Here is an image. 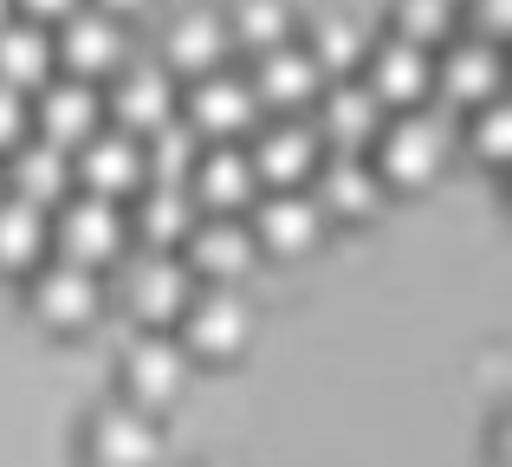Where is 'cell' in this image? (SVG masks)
I'll return each mask as SVG.
<instances>
[{
    "instance_id": "cell-28",
    "label": "cell",
    "mask_w": 512,
    "mask_h": 467,
    "mask_svg": "<svg viewBox=\"0 0 512 467\" xmlns=\"http://www.w3.org/2000/svg\"><path fill=\"white\" fill-rule=\"evenodd\" d=\"M195 156H201V137H195V124L175 111L169 124H156L150 137H143V182H182L188 189Z\"/></svg>"
},
{
    "instance_id": "cell-22",
    "label": "cell",
    "mask_w": 512,
    "mask_h": 467,
    "mask_svg": "<svg viewBox=\"0 0 512 467\" xmlns=\"http://www.w3.org/2000/svg\"><path fill=\"white\" fill-rule=\"evenodd\" d=\"M247 85H253V98H260V104H279V111L292 117L299 104H312L318 91H325V72L312 65V52H305V46H292V39H286V46H273V52L253 59Z\"/></svg>"
},
{
    "instance_id": "cell-37",
    "label": "cell",
    "mask_w": 512,
    "mask_h": 467,
    "mask_svg": "<svg viewBox=\"0 0 512 467\" xmlns=\"http://www.w3.org/2000/svg\"><path fill=\"white\" fill-rule=\"evenodd\" d=\"M0 195H7V169H0Z\"/></svg>"
},
{
    "instance_id": "cell-16",
    "label": "cell",
    "mask_w": 512,
    "mask_h": 467,
    "mask_svg": "<svg viewBox=\"0 0 512 467\" xmlns=\"http://www.w3.org/2000/svg\"><path fill=\"white\" fill-rule=\"evenodd\" d=\"M98 305H104L98 273L65 266V260L33 266V312H39V325H52V331H85L91 318H98Z\"/></svg>"
},
{
    "instance_id": "cell-6",
    "label": "cell",
    "mask_w": 512,
    "mask_h": 467,
    "mask_svg": "<svg viewBox=\"0 0 512 467\" xmlns=\"http://www.w3.org/2000/svg\"><path fill=\"white\" fill-rule=\"evenodd\" d=\"M370 98L383 104V111H415V104L435 91V52L428 46H415V39H402V33H389V39H370Z\"/></svg>"
},
{
    "instance_id": "cell-3",
    "label": "cell",
    "mask_w": 512,
    "mask_h": 467,
    "mask_svg": "<svg viewBox=\"0 0 512 467\" xmlns=\"http://www.w3.org/2000/svg\"><path fill=\"white\" fill-rule=\"evenodd\" d=\"M188 292H195V273H188L175 253H156V247H143L137 260H124V279H117V299H124V312L143 318L150 331H163V325H175V318H182Z\"/></svg>"
},
{
    "instance_id": "cell-13",
    "label": "cell",
    "mask_w": 512,
    "mask_h": 467,
    "mask_svg": "<svg viewBox=\"0 0 512 467\" xmlns=\"http://www.w3.org/2000/svg\"><path fill=\"white\" fill-rule=\"evenodd\" d=\"M26 117L39 124V137H46V143L78 150V143L98 130L104 98H98V85H91V78H46V85H39V98L26 104Z\"/></svg>"
},
{
    "instance_id": "cell-24",
    "label": "cell",
    "mask_w": 512,
    "mask_h": 467,
    "mask_svg": "<svg viewBox=\"0 0 512 467\" xmlns=\"http://www.w3.org/2000/svg\"><path fill=\"white\" fill-rule=\"evenodd\" d=\"M195 221H201V208H195V195H188L182 182H150L130 228L143 234V247L169 253V247H182V240H188V228H195Z\"/></svg>"
},
{
    "instance_id": "cell-23",
    "label": "cell",
    "mask_w": 512,
    "mask_h": 467,
    "mask_svg": "<svg viewBox=\"0 0 512 467\" xmlns=\"http://www.w3.org/2000/svg\"><path fill=\"white\" fill-rule=\"evenodd\" d=\"M435 91L448 104H493V91H500V52H493V39H454L435 59Z\"/></svg>"
},
{
    "instance_id": "cell-27",
    "label": "cell",
    "mask_w": 512,
    "mask_h": 467,
    "mask_svg": "<svg viewBox=\"0 0 512 467\" xmlns=\"http://www.w3.org/2000/svg\"><path fill=\"white\" fill-rule=\"evenodd\" d=\"M46 260V208L20 202V195H0V266L7 273H33Z\"/></svg>"
},
{
    "instance_id": "cell-11",
    "label": "cell",
    "mask_w": 512,
    "mask_h": 467,
    "mask_svg": "<svg viewBox=\"0 0 512 467\" xmlns=\"http://www.w3.org/2000/svg\"><path fill=\"white\" fill-rule=\"evenodd\" d=\"M318 143H331V150H344V156H363L376 143V130H383V104L370 98V85H357V78H331L325 91H318Z\"/></svg>"
},
{
    "instance_id": "cell-31",
    "label": "cell",
    "mask_w": 512,
    "mask_h": 467,
    "mask_svg": "<svg viewBox=\"0 0 512 467\" xmlns=\"http://www.w3.org/2000/svg\"><path fill=\"white\" fill-rule=\"evenodd\" d=\"M474 150H480V163H506V104H480Z\"/></svg>"
},
{
    "instance_id": "cell-20",
    "label": "cell",
    "mask_w": 512,
    "mask_h": 467,
    "mask_svg": "<svg viewBox=\"0 0 512 467\" xmlns=\"http://www.w3.org/2000/svg\"><path fill=\"white\" fill-rule=\"evenodd\" d=\"M221 59H227V26H221V13H208V7H182L175 20L163 26V72H188V78H201V72H221Z\"/></svg>"
},
{
    "instance_id": "cell-26",
    "label": "cell",
    "mask_w": 512,
    "mask_h": 467,
    "mask_svg": "<svg viewBox=\"0 0 512 467\" xmlns=\"http://www.w3.org/2000/svg\"><path fill=\"white\" fill-rule=\"evenodd\" d=\"M227 52H273L292 39V7L286 0H234V13H227Z\"/></svg>"
},
{
    "instance_id": "cell-9",
    "label": "cell",
    "mask_w": 512,
    "mask_h": 467,
    "mask_svg": "<svg viewBox=\"0 0 512 467\" xmlns=\"http://www.w3.org/2000/svg\"><path fill=\"white\" fill-rule=\"evenodd\" d=\"M253 260H260V247H253V228L240 215H208L182 240V266L201 273L208 286H240L253 273Z\"/></svg>"
},
{
    "instance_id": "cell-34",
    "label": "cell",
    "mask_w": 512,
    "mask_h": 467,
    "mask_svg": "<svg viewBox=\"0 0 512 467\" xmlns=\"http://www.w3.org/2000/svg\"><path fill=\"white\" fill-rule=\"evenodd\" d=\"M13 7H20V20H39V26H46V20H65L72 7H85V0H13Z\"/></svg>"
},
{
    "instance_id": "cell-33",
    "label": "cell",
    "mask_w": 512,
    "mask_h": 467,
    "mask_svg": "<svg viewBox=\"0 0 512 467\" xmlns=\"http://www.w3.org/2000/svg\"><path fill=\"white\" fill-rule=\"evenodd\" d=\"M467 13L480 20V39H493V33H506V20H512V0H467Z\"/></svg>"
},
{
    "instance_id": "cell-8",
    "label": "cell",
    "mask_w": 512,
    "mask_h": 467,
    "mask_svg": "<svg viewBox=\"0 0 512 467\" xmlns=\"http://www.w3.org/2000/svg\"><path fill=\"white\" fill-rule=\"evenodd\" d=\"M52 59L72 65V78H104L130 59V39H124V20L104 7H72L52 33Z\"/></svg>"
},
{
    "instance_id": "cell-32",
    "label": "cell",
    "mask_w": 512,
    "mask_h": 467,
    "mask_svg": "<svg viewBox=\"0 0 512 467\" xmlns=\"http://www.w3.org/2000/svg\"><path fill=\"white\" fill-rule=\"evenodd\" d=\"M33 130V117H26V91H13V85H0V156L13 150V143Z\"/></svg>"
},
{
    "instance_id": "cell-30",
    "label": "cell",
    "mask_w": 512,
    "mask_h": 467,
    "mask_svg": "<svg viewBox=\"0 0 512 467\" xmlns=\"http://www.w3.org/2000/svg\"><path fill=\"white\" fill-rule=\"evenodd\" d=\"M454 26V0H396V33L415 46H435Z\"/></svg>"
},
{
    "instance_id": "cell-17",
    "label": "cell",
    "mask_w": 512,
    "mask_h": 467,
    "mask_svg": "<svg viewBox=\"0 0 512 467\" xmlns=\"http://www.w3.org/2000/svg\"><path fill=\"white\" fill-rule=\"evenodd\" d=\"M253 189H260V176H253V156L240 150V143H214V150H201L195 169H188V195H195V208H214V215H240V208H253Z\"/></svg>"
},
{
    "instance_id": "cell-35",
    "label": "cell",
    "mask_w": 512,
    "mask_h": 467,
    "mask_svg": "<svg viewBox=\"0 0 512 467\" xmlns=\"http://www.w3.org/2000/svg\"><path fill=\"white\" fill-rule=\"evenodd\" d=\"M91 7H104V13H117V20H124L130 7H143V0H91Z\"/></svg>"
},
{
    "instance_id": "cell-29",
    "label": "cell",
    "mask_w": 512,
    "mask_h": 467,
    "mask_svg": "<svg viewBox=\"0 0 512 467\" xmlns=\"http://www.w3.org/2000/svg\"><path fill=\"white\" fill-rule=\"evenodd\" d=\"M305 52H312L318 72L344 78L350 65H357L363 52H370V39H363V26H357V20H344V13H325V20L312 26V39H305Z\"/></svg>"
},
{
    "instance_id": "cell-12",
    "label": "cell",
    "mask_w": 512,
    "mask_h": 467,
    "mask_svg": "<svg viewBox=\"0 0 512 467\" xmlns=\"http://www.w3.org/2000/svg\"><path fill=\"white\" fill-rule=\"evenodd\" d=\"M72 182H85V195H104V202L143 189V137H130V130H91L72 156Z\"/></svg>"
},
{
    "instance_id": "cell-19",
    "label": "cell",
    "mask_w": 512,
    "mask_h": 467,
    "mask_svg": "<svg viewBox=\"0 0 512 467\" xmlns=\"http://www.w3.org/2000/svg\"><path fill=\"white\" fill-rule=\"evenodd\" d=\"M0 169H7V195H20L33 208H59L65 189H72V156L46 137H20L0 156Z\"/></svg>"
},
{
    "instance_id": "cell-21",
    "label": "cell",
    "mask_w": 512,
    "mask_h": 467,
    "mask_svg": "<svg viewBox=\"0 0 512 467\" xmlns=\"http://www.w3.org/2000/svg\"><path fill=\"white\" fill-rule=\"evenodd\" d=\"M312 176H318L312 202L325 208V221H331V215H357V221H370L376 208H383V176H376L370 156H344V150H338V156H325Z\"/></svg>"
},
{
    "instance_id": "cell-2",
    "label": "cell",
    "mask_w": 512,
    "mask_h": 467,
    "mask_svg": "<svg viewBox=\"0 0 512 467\" xmlns=\"http://www.w3.org/2000/svg\"><path fill=\"white\" fill-rule=\"evenodd\" d=\"M370 150H376L370 163H376V176H383V189L389 182H428L448 163V124H441L435 111H396V117H383Z\"/></svg>"
},
{
    "instance_id": "cell-15",
    "label": "cell",
    "mask_w": 512,
    "mask_h": 467,
    "mask_svg": "<svg viewBox=\"0 0 512 467\" xmlns=\"http://www.w3.org/2000/svg\"><path fill=\"white\" fill-rule=\"evenodd\" d=\"M247 156H253V176L260 182H273V189H305V176L325 163V143H318V130L305 124V117H279L273 130L253 137Z\"/></svg>"
},
{
    "instance_id": "cell-18",
    "label": "cell",
    "mask_w": 512,
    "mask_h": 467,
    "mask_svg": "<svg viewBox=\"0 0 512 467\" xmlns=\"http://www.w3.org/2000/svg\"><path fill=\"white\" fill-rule=\"evenodd\" d=\"M253 111H260V98H253V85L240 72H201L195 91H188V124H195V137H221L234 143L240 130L253 124Z\"/></svg>"
},
{
    "instance_id": "cell-36",
    "label": "cell",
    "mask_w": 512,
    "mask_h": 467,
    "mask_svg": "<svg viewBox=\"0 0 512 467\" xmlns=\"http://www.w3.org/2000/svg\"><path fill=\"white\" fill-rule=\"evenodd\" d=\"M13 20V0H0V26H7Z\"/></svg>"
},
{
    "instance_id": "cell-1",
    "label": "cell",
    "mask_w": 512,
    "mask_h": 467,
    "mask_svg": "<svg viewBox=\"0 0 512 467\" xmlns=\"http://www.w3.org/2000/svg\"><path fill=\"white\" fill-rule=\"evenodd\" d=\"M46 240L59 247L65 266L98 273V266L124 260L130 221H124V208L104 202V195H65V202H59V221H46Z\"/></svg>"
},
{
    "instance_id": "cell-10",
    "label": "cell",
    "mask_w": 512,
    "mask_h": 467,
    "mask_svg": "<svg viewBox=\"0 0 512 467\" xmlns=\"http://www.w3.org/2000/svg\"><path fill=\"white\" fill-rule=\"evenodd\" d=\"M182 390H188V351L175 338H163V331H143L124 351V403H137V409L156 416V409H169Z\"/></svg>"
},
{
    "instance_id": "cell-4",
    "label": "cell",
    "mask_w": 512,
    "mask_h": 467,
    "mask_svg": "<svg viewBox=\"0 0 512 467\" xmlns=\"http://www.w3.org/2000/svg\"><path fill=\"white\" fill-rule=\"evenodd\" d=\"M175 325H182L175 344L188 357H234L253 338V305L240 299V286H201V292H188Z\"/></svg>"
},
{
    "instance_id": "cell-14",
    "label": "cell",
    "mask_w": 512,
    "mask_h": 467,
    "mask_svg": "<svg viewBox=\"0 0 512 467\" xmlns=\"http://www.w3.org/2000/svg\"><path fill=\"white\" fill-rule=\"evenodd\" d=\"M325 240V208L312 189H273L253 202V247L266 253H312Z\"/></svg>"
},
{
    "instance_id": "cell-25",
    "label": "cell",
    "mask_w": 512,
    "mask_h": 467,
    "mask_svg": "<svg viewBox=\"0 0 512 467\" xmlns=\"http://www.w3.org/2000/svg\"><path fill=\"white\" fill-rule=\"evenodd\" d=\"M52 33L39 20H20L13 13L7 26H0V85H13V91H26V85H46L52 78Z\"/></svg>"
},
{
    "instance_id": "cell-7",
    "label": "cell",
    "mask_w": 512,
    "mask_h": 467,
    "mask_svg": "<svg viewBox=\"0 0 512 467\" xmlns=\"http://www.w3.org/2000/svg\"><path fill=\"white\" fill-rule=\"evenodd\" d=\"M175 104H182L175 98V78L156 59H124L111 72V91H104V111H111L117 130H130V137H150L156 124H169Z\"/></svg>"
},
{
    "instance_id": "cell-5",
    "label": "cell",
    "mask_w": 512,
    "mask_h": 467,
    "mask_svg": "<svg viewBox=\"0 0 512 467\" xmlns=\"http://www.w3.org/2000/svg\"><path fill=\"white\" fill-rule=\"evenodd\" d=\"M85 455L91 467H156L163 461V429L137 403H104L85 422Z\"/></svg>"
}]
</instances>
